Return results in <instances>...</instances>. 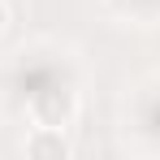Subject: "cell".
Here are the masks:
<instances>
[{
	"mask_svg": "<svg viewBox=\"0 0 160 160\" xmlns=\"http://www.w3.org/2000/svg\"><path fill=\"white\" fill-rule=\"evenodd\" d=\"M4 26H9V4L0 0V35H4Z\"/></svg>",
	"mask_w": 160,
	"mask_h": 160,
	"instance_id": "obj_3",
	"label": "cell"
},
{
	"mask_svg": "<svg viewBox=\"0 0 160 160\" xmlns=\"http://www.w3.org/2000/svg\"><path fill=\"white\" fill-rule=\"evenodd\" d=\"M30 112H35V126L69 130V121L78 117V100H74V91H39L30 100Z\"/></svg>",
	"mask_w": 160,
	"mask_h": 160,
	"instance_id": "obj_1",
	"label": "cell"
},
{
	"mask_svg": "<svg viewBox=\"0 0 160 160\" xmlns=\"http://www.w3.org/2000/svg\"><path fill=\"white\" fill-rule=\"evenodd\" d=\"M26 156L30 160H69L74 156V143H69V134L56 130V126H35L26 134Z\"/></svg>",
	"mask_w": 160,
	"mask_h": 160,
	"instance_id": "obj_2",
	"label": "cell"
}]
</instances>
